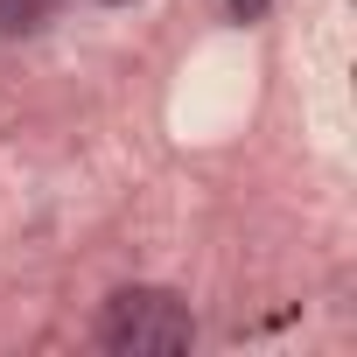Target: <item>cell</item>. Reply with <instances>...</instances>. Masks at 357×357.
I'll use <instances>...</instances> for the list:
<instances>
[{
  "label": "cell",
  "instance_id": "277c9868",
  "mask_svg": "<svg viewBox=\"0 0 357 357\" xmlns=\"http://www.w3.org/2000/svg\"><path fill=\"white\" fill-rule=\"evenodd\" d=\"M98 8H126V0H98Z\"/></svg>",
  "mask_w": 357,
  "mask_h": 357
},
{
  "label": "cell",
  "instance_id": "3957f363",
  "mask_svg": "<svg viewBox=\"0 0 357 357\" xmlns=\"http://www.w3.org/2000/svg\"><path fill=\"white\" fill-rule=\"evenodd\" d=\"M225 8H231V22H259V15L273 8V0H225Z\"/></svg>",
  "mask_w": 357,
  "mask_h": 357
},
{
  "label": "cell",
  "instance_id": "7a4b0ae2",
  "mask_svg": "<svg viewBox=\"0 0 357 357\" xmlns=\"http://www.w3.org/2000/svg\"><path fill=\"white\" fill-rule=\"evenodd\" d=\"M56 15V0H0V36H36Z\"/></svg>",
  "mask_w": 357,
  "mask_h": 357
},
{
  "label": "cell",
  "instance_id": "6da1fadb",
  "mask_svg": "<svg viewBox=\"0 0 357 357\" xmlns=\"http://www.w3.org/2000/svg\"><path fill=\"white\" fill-rule=\"evenodd\" d=\"M91 336L112 357H190L197 350V315H190V301L175 287L133 280V287H112L105 294Z\"/></svg>",
  "mask_w": 357,
  "mask_h": 357
}]
</instances>
